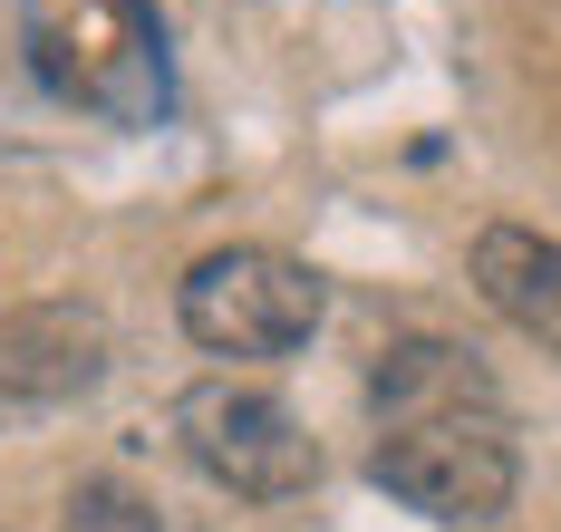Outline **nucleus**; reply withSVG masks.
Returning a JSON list of instances; mask_svg holds the SVG:
<instances>
[{"mask_svg":"<svg viewBox=\"0 0 561 532\" xmlns=\"http://www.w3.org/2000/svg\"><path fill=\"white\" fill-rule=\"evenodd\" d=\"M20 39L58 107H88L107 126H165L174 68L156 0H20Z\"/></svg>","mask_w":561,"mask_h":532,"instance_id":"obj_1","label":"nucleus"},{"mask_svg":"<svg viewBox=\"0 0 561 532\" xmlns=\"http://www.w3.org/2000/svg\"><path fill=\"white\" fill-rule=\"evenodd\" d=\"M368 474L388 484L407 513H436V523H494L523 484L513 455V426L494 407H436V416H397L378 436Z\"/></svg>","mask_w":561,"mask_h":532,"instance_id":"obj_2","label":"nucleus"},{"mask_svg":"<svg viewBox=\"0 0 561 532\" xmlns=\"http://www.w3.org/2000/svg\"><path fill=\"white\" fill-rule=\"evenodd\" d=\"M184 339L214 358H280L320 329V281L300 262H280L262 242H232V252H204L184 271Z\"/></svg>","mask_w":561,"mask_h":532,"instance_id":"obj_3","label":"nucleus"},{"mask_svg":"<svg viewBox=\"0 0 561 532\" xmlns=\"http://www.w3.org/2000/svg\"><path fill=\"white\" fill-rule=\"evenodd\" d=\"M174 436H184V455L214 474L224 494H252V504H280V494H300V484L320 474V446H310V426L280 407L272 388H232V378H204V388H184V407H174Z\"/></svg>","mask_w":561,"mask_h":532,"instance_id":"obj_4","label":"nucleus"},{"mask_svg":"<svg viewBox=\"0 0 561 532\" xmlns=\"http://www.w3.org/2000/svg\"><path fill=\"white\" fill-rule=\"evenodd\" d=\"M107 378V320L88 300H30L0 320V397L10 407H58Z\"/></svg>","mask_w":561,"mask_h":532,"instance_id":"obj_5","label":"nucleus"},{"mask_svg":"<svg viewBox=\"0 0 561 532\" xmlns=\"http://www.w3.org/2000/svg\"><path fill=\"white\" fill-rule=\"evenodd\" d=\"M474 291L504 310L523 339L561 358V242L523 233V223H484L474 233Z\"/></svg>","mask_w":561,"mask_h":532,"instance_id":"obj_6","label":"nucleus"},{"mask_svg":"<svg viewBox=\"0 0 561 532\" xmlns=\"http://www.w3.org/2000/svg\"><path fill=\"white\" fill-rule=\"evenodd\" d=\"M378 407L397 416H436V407H494V378L474 368V349H455V339H407V349L378 358Z\"/></svg>","mask_w":561,"mask_h":532,"instance_id":"obj_7","label":"nucleus"},{"mask_svg":"<svg viewBox=\"0 0 561 532\" xmlns=\"http://www.w3.org/2000/svg\"><path fill=\"white\" fill-rule=\"evenodd\" d=\"M68 532H165V513H156L136 484H116V474H88V484L68 494Z\"/></svg>","mask_w":561,"mask_h":532,"instance_id":"obj_8","label":"nucleus"}]
</instances>
